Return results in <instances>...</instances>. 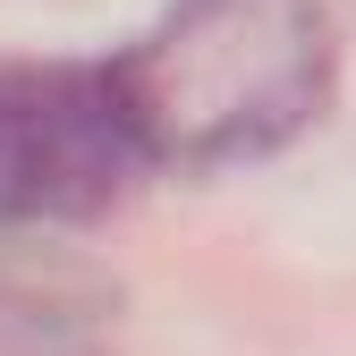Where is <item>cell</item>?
I'll use <instances>...</instances> for the list:
<instances>
[{
  "label": "cell",
  "instance_id": "2",
  "mask_svg": "<svg viewBox=\"0 0 356 356\" xmlns=\"http://www.w3.org/2000/svg\"><path fill=\"white\" fill-rule=\"evenodd\" d=\"M153 170L119 68L17 60L0 68V229H76L127 204Z\"/></svg>",
  "mask_w": 356,
  "mask_h": 356
},
{
  "label": "cell",
  "instance_id": "1",
  "mask_svg": "<svg viewBox=\"0 0 356 356\" xmlns=\"http://www.w3.org/2000/svg\"><path fill=\"white\" fill-rule=\"evenodd\" d=\"M111 68L153 161H263L331 102V0H170Z\"/></svg>",
  "mask_w": 356,
  "mask_h": 356
},
{
  "label": "cell",
  "instance_id": "3",
  "mask_svg": "<svg viewBox=\"0 0 356 356\" xmlns=\"http://www.w3.org/2000/svg\"><path fill=\"white\" fill-rule=\"evenodd\" d=\"M0 356H119V280L68 246H0Z\"/></svg>",
  "mask_w": 356,
  "mask_h": 356
}]
</instances>
